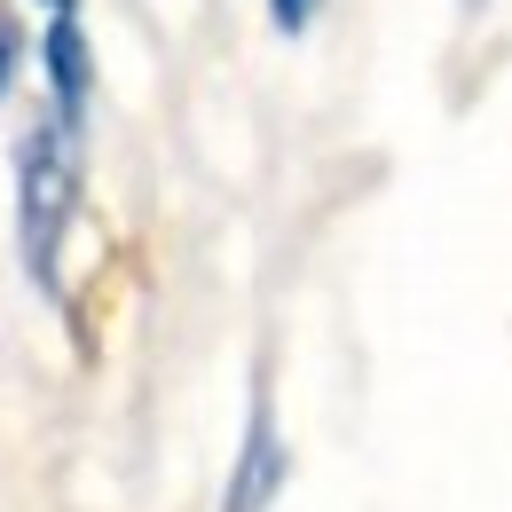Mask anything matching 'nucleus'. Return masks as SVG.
Returning a JSON list of instances; mask_svg holds the SVG:
<instances>
[{
  "mask_svg": "<svg viewBox=\"0 0 512 512\" xmlns=\"http://www.w3.org/2000/svg\"><path fill=\"white\" fill-rule=\"evenodd\" d=\"M71 213H79V134L40 119L16 150V237H24V268L40 292H56Z\"/></svg>",
  "mask_w": 512,
  "mask_h": 512,
  "instance_id": "obj_1",
  "label": "nucleus"
},
{
  "mask_svg": "<svg viewBox=\"0 0 512 512\" xmlns=\"http://www.w3.org/2000/svg\"><path fill=\"white\" fill-rule=\"evenodd\" d=\"M40 64H48V95H56V127L87 134L95 56H87V32H79V8H71V16H48V32H40Z\"/></svg>",
  "mask_w": 512,
  "mask_h": 512,
  "instance_id": "obj_2",
  "label": "nucleus"
},
{
  "mask_svg": "<svg viewBox=\"0 0 512 512\" xmlns=\"http://www.w3.org/2000/svg\"><path fill=\"white\" fill-rule=\"evenodd\" d=\"M284 473H292V449H284V434H276V410L253 402V426H245V449H237V473H229L221 512H268L276 489H284Z\"/></svg>",
  "mask_w": 512,
  "mask_h": 512,
  "instance_id": "obj_3",
  "label": "nucleus"
},
{
  "mask_svg": "<svg viewBox=\"0 0 512 512\" xmlns=\"http://www.w3.org/2000/svg\"><path fill=\"white\" fill-rule=\"evenodd\" d=\"M316 8H323V0H268L276 32H308V24H316Z\"/></svg>",
  "mask_w": 512,
  "mask_h": 512,
  "instance_id": "obj_4",
  "label": "nucleus"
},
{
  "mask_svg": "<svg viewBox=\"0 0 512 512\" xmlns=\"http://www.w3.org/2000/svg\"><path fill=\"white\" fill-rule=\"evenodd\" d=\"M16 64H24V32H16L8 16H0V95L16 87Z\"/></svg>",
  "mask_w": 512,
  "mask_h": 512,
  "instance_id": "obj_5",
  "label": "nucleus"
},
{
  "mask_svg": "<svg viewBox=\"0 0 512 512\" xmlns=\"http://www.w3.org/2000/svg\"><path fill=\"white\" fill-rule=\"evenodd\" d=\"M40 8H48V16H71V8H79V0H40Z\"/></svg>",
  "mask_w": 512,
  "mask_h": 512,
  "instance_id": "obj_6",
  "label": "nucleus"
}]
</instances>
